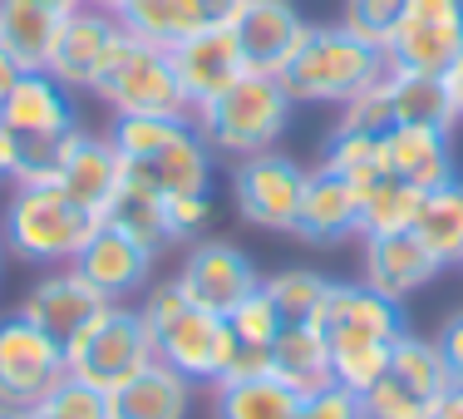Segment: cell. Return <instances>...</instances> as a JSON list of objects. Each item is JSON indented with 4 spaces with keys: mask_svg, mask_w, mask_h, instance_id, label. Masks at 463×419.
<instances>
[{
    "mask_svg": "<svg viewBox=\"0 0 463 419\" xmlns=\"http://www.w3.org/2000/svg\"><path fill=\"white\" fill-rule=\"evenodd\" d=\"M390 60L374 40L355 35L340 25H311L301 40V50L291 54V64L281 70V84L296 104H345L350 94L370 90L374 80H384Z\"/></svg>",
    "mask_w": 463,
    "mask_h": 419,
    "instance_id": "1",
    "label": "cell"
},
{
    "mask_svg": "<svg viewBox=\"0 0 463 419\" xmlns=\"http://www.w3.org/2000/svg\"><path fill=\"white\" fill-rule=\"evenodd\" d=\"M296 99L286 94L281 74H257L247 70L227 94H217L207 109H197V129L213 143V153L227 158H251L261 148H277L281 134L291 129Z\"/></svg>",
    "mask_w": 463,
    "mask_h": 419,
    "instance_id": "2",
    "label": "cell"
},
{
    "mask_svg": "<svg viewBox=\"0 0 463 419\" xmlns=\"http://www.w3.org/2000/svg\"><path fill=\"white\" fill-rule=\"evenodd\" d=\"M94 227L99 217L84 213L60 187H15L0 217V242L30 267H70Z\"/></svg>",
    "mask_w": 463,
    "mask_h": 419,
    "instance_id": "3",
    "label": "cell"
},
{
    "mask_svg": "<svg viewBox=\"0 0 463 419\" xmlns=\"http://www.w3.org/2000/svg\"><path fill=\"white\" fill-rule=\"evenodd\" d=\"M64 360H70V375H80V380L99 385L104 395H114L118 385L134 380L148 360H158V346H153V330L143 326L138 306L109 301L104 311L64 346Z\"/></svg>",
    "mask_w": 463,
    "mask_h": 419,
    "instance_id": "4",
    "label": "cell"
},
{
    "mask_svg": "<svg viewBox=\"0 0 463 419\" xmlns=\"http://www.w3.org/2000/svg\"><path fill=\"white\" fill-rule=\"evenodd\" d=\"M94 94L104 99L114 114H163V119H193L187 99L178 90V74L163 45L134 40L124 30L114 60H109L104 80L94 84Z\"/></svg>",
    "mask_w": 463,
    "mask_h": 419,
    "instance_id": "5",
    "label": "cell"
},
{
    "mask_svg": "<svg viewBox=\"0 0 463 419\" xmlns=\"http://www.w3.org/2000/svg\"><path fill=\"white\" fill-rule=\"evenodd\" d=\"M70 375L64 346L30 316H0V410H35Z\"/></svg>",
    "mask_w": 463,
    "mask_h": 419,
    "instance_id": "6",
    "label": "cell"
},
{
    "mask_svg": "<svg viewBox=\"0 0 463 419\" xmlns=\"http://www.w3.org/2000/svg\"><path fill=\"white\" fill-rule=\"evenodd\" d=\"M306 193V168L281 148H261L251 158H237L232 168V203H237L241 223L261 227V233H291L296 213H301Z\"/></svg>",
    "mask_w": 463,
    "mask_h": 419,
    "instance_id": "7",
    "label": "cell"
},
{
    "mask_svg": "<svg viewBox=\"0 0 463 419\" xmlns=\"http://www.w3.org/2000/svg\"><path fill=\"white\" fill-rule=\"evenodd\" d=\"M463 54V0H410L384 40L390 70L444 74Z\"/></svg>",
    "mask_w": 463,
    "mask_h": 419,
    "instance_id": "8",
    "label": "cell"
},
{
    "mask_svg": "<svg viewBox=\"0 0 463 419\" xmlns=\"http://www.w3.org/2000/svg\"><path fill=\"white\" fill-rule=\"evenodd\" d=\"M173 281L183 286V296L193 306H203L213 316H232V306L247 301L261 286V271L237 242L207 237V242H187V257Z\"/></svg>",
    "mask_w": 463,
    "mask_h": 419,
    "instance_id": "9",
    "label": "cell"
},
{
    "mask_svg": "<svg viewBox=\"0 0 463 419\" xmlns=\"http://www.w3.org/2000/svg\"><path fill=\"white\" fill-rule=\"evenodd\" d=\"M153 346H158L163 366L187 375L193 385H222L227 360H232V350H237V336H232L227 316H213V311L187 301L183 311L153 336Z\"/></svg>",
    "mask_w": 463,
    "mask_h": 419,
    "instance_id": "10",
    "label": "cell"
},
{
    "mask_svg": "<svg viewBox=\"0 0 463 419\" xmlns=\"http://www.w3.org/2000/svg\"><path fill=\"white\" fill-rule=\"evenodd\" d=\"M118 40H124L118 15L94 10V5H74L70 15L60 20V40H54V54H50V74L70 94H80V90L94 94V84L104 80Z\"/></svg>",
    "mask_w": 463,
    "mask_h": 419,
    "instance_id": "11",
    "label": "cell"
},
{
    "mask_svg": "<svg viewBox=\"0 0 463 419\" xmlns=\"http://www.w3.org/2000/svg\"><path fill=\"white\" fill-rule=\"evenodd\" d=\"M54 187H60L64 197H74L84 213H94L99 223H104L114 193L124 187V153L109 143V134H84V129H74V134L60 138Z\"/></svg>",
    "mask_w": 463,
    "mask_h": 419,
    "instance_id": "12",
    "label": "cell"
},
{
    "mask_svg": "<svg viewBox=\"0 0 463 419\" xmlns=\"http://www.w3.org/2000/svg\"><path fill=\"white\" fill-rule=\"evenodd\" d=\"M168 60H173L178 90H183V99H187L193 114H197V109H207L217 94H227L232 84L247 74L232 25H207V30H197V35L178 40V45L168 50Z\"/></svg>",
    "mask_w": 463,
    "mask_h": 419,
    "instance_id": "13",
    "label": "cell"
},
{
    "mask_svg": "<svg viewBox=\"0 0 463 419\" xmlns=\"http://www.w3.org/2000/svg\"><path fill=\"white\" fill-rule=\"evenodd\" d=\"M321 330L330 346H394L404 336L400 301L380 296L365 281H330V301L321 311Z\"/></svg>",
    "mask_w": 463,
    "mask_h": 419,
    "instance_id": "14",
    "label": "cell"
},
{
    "mask_svg": "<svg viewBox=\"0 0 463 419\" xmlns=\"http://www.w3.org/2000/svg\"><path fill=\"white\" fill-rule=\"evenodd\" d=\"M306 30H311V20L301 15L296 0H247L232 20L241 64L257 74H281L291 64V54L301 50Z\"/></svg>",
    "mask_w": 463,
    "mask_h": 419,
    "instance_id": "15",
    "label": "cell"
},
{
    "mask_svg": "<svg viewBox=\"0 0 463 419\" xmlns=\"http://www.w3.org/2000/svg\"><path fill=\"white\" fill-rule=\"evenodd\" d=\"M0 129H10L20 143H60L80 129L74 119V94L54 80L50 70H30L10 84L0 99Z\"/></svg>",
    "mask_w": 463,
    "mask_h": 419,
    "instance_id": "16",
    "label": "cell"
},
{
    "mask_svg": "<svg viewBox=\"0 0 463 419\" xmlns=\"http://www.w3.org/2000/svg\"><path fill=\"white\" fill-rule=\"evenodd\" d=\"M74 271L94 286L104 301H134L143 296V286L153 281V252H143L134 237H124L118 227L99 223L90 242L74 257Z\"/></svg>",
    "mask_w": 463,
    "mask_h": 419,
    "instance_id": "17",
    "label": "cell"
},
{
    "mask_svg": "<svg viewBox=\"0 0 463 419\" xmlns=\"http://www.w3.org/2000/svg\"><path fill=\"white\" fill-rule=\"evenodd\" d=\"M104 306L109 301L74 271V262H70V267H50L45 277L30 286L25 301H20V316H30V321H35L40 330H50L60 346H70Z\"/></svg>",
    "mask_w": 463,
    "mask_h": 419,
    "instance_id": "18",
    "label": "cell"
},
{
    "mask_svg": "<svg viewBox=\"0 0 463 419\" xmlns=\"http://www.w3.org/2000/svg\"><path fill=\"white\" fill-rule=\"evenodd\" d=\"M444 271V262L434 257V252L424 247V242L410 233H384V237H365V286H374L380 296H390V301H410L419 296L429 281Z\"/></svg>",
    "mask_w": 463,
    "mask_h": 419,
    "instance_id": "19",
    "label": "cell"
},
{
    "mask_svg": "<svg viewBox=\"0 0 463 419\" xmlns=\"http://www.w3.org/2000/svg\"><path fill=\"white\" fill-rule=\"evenodd\" d=\"M380 163H384V173L414 183L419 193H429V187H444V183L458 178L454 134H444V129L390 124V129L380 134Z\"/></svg>",
    "mask_w": 463,
    "mask_h": 419,
    "instance_id": "20",
    "label": "cell"
},
{
    "mask_svg": "<svg viewBox=\"0 0 463 419\" xmlns=\"http://www.w3.org/2000/svg\"><path fill=\"white\" fill-rule=\"evenodd\" d=\"M213 163H217L213 143L203 138L197 119H187L178 129V138L163 143L148 163H124V173L148 183V187H158L163 197L168 193H213Z\"/></svg>",
    "mask_w": 463,
    "mask_h": 419,
    "instance_id": "21",
    "label": "cell"
},
{
    "mask_svg": "<svg viewBox=\"0 0 463 419\" xmlns=\"http://www.w3.org/2000/svg\"><path fill=\"white\" fill-rule=\"evenodd\" d=\"M301 242L311 247H340V242L360 237V203L350 193V183H340L335 173L311 168L306 173V193H301V213L291 227Z\"/></svg>",
    "mask_w": 463,
    "mask_h": 419,
    "instance_id": "22",
    "label": "cell"
},
{
    "mask_svg": "<svg viewBox=\"0 0 463 419\" xmlns=\"http://www.w3.org/2000/svg\"><path fill=\"white\" fill-rule=\"evenodd\" d=\"M193 390L197 385L178 375L163 360H148L134 380H124L109 395V414L114 419H187L193 414Z\"/></svg>",
    "mask_w": 463,
    "mask_h": 419,
    "instance_id": "23",
    "label": "cell"
},
{
    "mask_svg": "<svg viewBox=\"0 0 463 419\" xmlns=\"http://www.w3.org/2000/svg\"><path fill=\"white\" fill-rule=\"evenodd\" d=\"M60 10L35 5V0H0V50L15 60L20 74L50 70L54 40H60Z\"/></svg>",
    "mask_w": 463,
    "mask_h": 419,
    "instance_id": "24",
    "label": "cell"
},
{
    "mask_svg": "<svg viewBox=\"0 0 463 419\" xmlns=\"http://www.w3.org/2000/svg\"><path fill=\"white\" fill-rule=\"evenodd\" d=\"M384 90H390V119L410 129H444L454 134L458 114L449 99L444 74H424V70H384Z\"/></svg>",
    "mask_w": 463,
    "mask_h": 419,
    "instance_id": "25",
    "label": "cell"
},
{
    "mask_svg": "<svg viewBox=\"0 0 463 419\" xmlns=\"http://www.w3.org/2000/svg\"><path fill=\"white\" fill-rule=\"evenodd\" d=\"M271 375L281 385H291L296 395H316L326 385H335L326 330L321 326H281V336L271 340Z\"/></svg>",
    "mask_w": 463,
    "mask_h": 419,
    "instance_id": "26",
    "label": "cell"
},
{
    "mask_svg": "<svg viewBox=\"0 0 463 419\" xmlns=\"http://www.w3.org/2000/svg\"><path fill=\"white\" fill-rule=\"evenodd\" d=\"M118 25H124L134 40H148V45L173 50L178 40L207 30V15H203L197 0H124Z\"/></svg>",
    "mask_w": 463,
    "mask_h": 419,
    "instance_id": "27",
    "label": "cell"
},
{
    "mask_svg": "<svg viewBox=\"0 0 463 419\" xmlns=\"http://www.w3.org/2000/svg\"><path fill=\"white\" fill-rule=\"evenodd\" d=\"M104 223L118 227L124 237H134L143 252H153V257H158L163 247H173L168 217H163V193L148 183H138V178H128V173H124V187L114 193V203H109Z\"/></svg>",
    "mask_w": 463,
    "mask_h": 419,
    "instance_id": "28",
    "label": "cell"
},
{
    "mask_svg": "<svg viewBox=\"0 0 463 419\" xmlns=\"http://www.w3.org/2000/svg\"><path fill=\"white\" fill-rule=\"evenodd\" d=\"M414 237L434 252L444 267H463V183L429 187L414 217Z\"/></svg>",
    "mask_w": 463,
    "mask_h": 419,
    "instance_id": "29",
    "label": "cell"
},
{
    "mask_svg": "<svg viewBox=\"0 0 463 419\" xmlns=\"http://www.w3.org/2000/svg\"><path fill=\"white\" fill-rule=\"evenodd\" d=\"M213 419H296L301 395L281 385L277 375H251V380H227L213 385Z\"/></svg>",
    "mask_w": 463,
    "mask_h": 419,
    "instance_id": "30",
    "label": "cell"
},
{
    "mask_svg": "<svg viewBox=\"0 0 463 419\" xmlns=\"http://www.w3.org/2000/svg\"><path fill=\"white\" fill-rule=\"evenodd\" d=\"M355 203H360V237H384V233H410L424 193H419L414 183L384 173V178L370 183Z\"/></svg>",
    "mask_w": 463,
    "mask_h": 419,
    "instance_id": "31",
    "label": "cell"
},
{
    "mask_svg": "<svg viewBox=\"0 0 463 419\" xmlns=\"http://www.w3.org/2000/svg\"><path fill=\"white\" fill-rule=\"evenodd\" d=\"M261 291L271 296L281 326H321V311L330 301V277L311 267H286L277 277H261Z\"/></svg>",
    "mask_w": 463,
    "mask_h": 419,
    "instance_id": "32",
    "label": "cell"
},
{
    "mask_svg": "<svg viewBox=\"0 0 463 419\" xmlns=\"http://www.w3.org/2000/svg\"><path fill=\"white\" fill-rule=\"evenodd\" d=\"M390 375H394V380H404L414 395H424L429 405L454 385V380H449L444 356H439V346H434V336H414V330H404V336L390 346Z\"/></svg>",
    "mask_w": 463,
    "mask_h": 419,
    "instance_id": "33",
    "label": "cell"
},
{
    "mask_svg": "<svg viewBox=\"0 0 463 419\" xmlns=\"http://www.w3.org/2000/svg\"><path fill=\"white\" fill-rule=\"evenodd\" d=\"M321 168L335 173L340 183H350V193H365L370 183L384 178V163H380V138L374 134H345V129H335L321 153Z\"/></svg>",
    "mask_w": 463,
    "mask_h": 419,
    "instance_id": "34",
    "label": "cell"
},
{
    "mask_svg": "<svg viewBox=\"0 0 463 419\" xmlns=\"http://www.w3.org/2000/svg\"><path fill=\"white\" fill-rule=\"evenodd\" d=\"M187 119H163V114H114V129H109V143L124 153V163H148L163 143L178 138V129Z\"/></svg>",
    "mask_w": 463,
    "mask_h": 419,
    "instance_id": "35",
    "label": "cell"
},
{
    "mask_svg": "<svg viewBox=\"0 0 463 419\" xmlns=\"http://www.w3.org/2000/svg\"><path fill=\"white\" fill-rule=\"evenodd\" d=\"M384 370H390V346H330V375L355 395L384 380Z\"/></svg>",
    "mask_w": 463,
    "mask_h": 419,
    "instance_id": "36",
    "label": "cell"
},
{
    "mask_svg": "<svg viewBox=\"0 0 463 419\" xmlns=\"http://www.w3.org/2000/svg\"><path fill=\"white\" fill-rule=\"evenodd\" d=\"M40 410L54 414V419H114L109 414V395L99 390V385L80 380V375H64L45 400H40Z\"/></svg>",
    "mask_w": 463,
    "mask_h": 419,
    "instance_id": "37",
    "label": "cell"
},
{
    "mask_svg": "<svg viewBox=\"0 0 463 419\" xmlns=\"http://www.w3.org/2000/svg\"><path fill=\"white\" fill-rule=\"evenodd\" d=\"M360 410H365V419H429V400L384 370V380H374L360 395Z\"/></svg>",
    "mask_w": 463,
    "mask_h": 419,
    "instance_id": "38",
    "label": "cell"
},
{
    "mask_svg": "<svg viewBox=\"0 0 463 419\" xmlns=\"http://www.w3.org/2000/svg\"><path fill=\"white\" fill-rule=\"evenodd\" d=\"M227 326H232V336H237L241 346H271V340L281 336V316H277V306H271V296L261 291V286L247 296V301L232 306Z\"/></svg>",
    "mask_w": 463,
    "mask_h": 419,
    "instance_id": "39",
    "label": "cell"
},
{
    "mask_svg": "<svg viewBox=\"0 0 463 419\" xmlns=\"http://www.w3.org/2000/svg\"><path fill=\"white\" fill-rule=\"evenodd\" d=\"M390 124H394V119H390V90H384V80H374L370 90L350 94L345 104H340V124H335V129H345V134H374V138H380Z\"/></svg>",
    "mask_w": 463,
    "mask_h": 419,
    "instance_id": "40",
    "label": "cell"
},
{
    "mask_svg": "<svg viewBox=\"0 0 463 419\" xmlns=\"http://www.w3.org/2000/svg\"><path fill=\"white\" fill-rule=\"evenodd\" d=\"M163 217H168V242H197L213 223V193H168Z\"/></svg>",
    "mask_w": 463,
    "mask_h": 419,
    "instance_id": "41",
    "label": "cell"
},
{
    "mask_svg": "<svg viewBox=\"0 0 463 419\" xmlns=\"http://www.w3.org/2000/svg\"><path fill=\"white\" fill-rule=\"evenodd\" d=\"M404 5H410V0H345V25L384 50V40H390L394 25H400Z\"/></svg>",
    "mask_w": 463,
    "mask_h": 419,
    "instance_id": "42",
    "label": "cell"
},
{
    "mask_svg": "<svg viewBox=\"0 0 463 419\" xmlns=\"http://www.w3.org/2000/svg\"><path fill=\"white\" fill-rule=\"evenodd\" d=\"M296 419H365V410H360L355 390H345V385H326V390H316V395H301Z\"/></svg>",
    "mask_w": 463,
    "mask_h": 419,
    "instance_id": "43",
    "label": "cell"
},
{
    "mask_svg": "<svg viewBox=\"0 0 463 419\" xmlns=\"http://www.w3.org/2000/svg\"><path fill=\"white\" fill-rule=\"evenodd\" d=\"M183 306H187V296H183L178 281H148V286H143V296H138V316H143V326H148L153 336H158V330L168 326Z\"/></svg>",
    "mask_w": 463,
    "mask_h": 419,
    "instance_id": "44",
    "label": "cell"
},
{
    "mask_svg": "<svg viewBox=\"0 0 463 419\" xmlns=\"http://www.w3.org/2000/svg\"><path fill=\"white\" fill-rule=\"evenodd\" d=\"M434 346H439V356H444V366H449V380L463 385V311H454L434 330Z\"/></svg>",
    "mask_w": 463,
    "mask_h": 419,
    "instance_id": "45",
    "label": "cell"
},
{
    "mask_svg": "<svg viewBox=\"0 0 463 419\" xmlns=\"http://www.w3.org/2000/svg\"><path fill=\"white\" fill-rule=\"evenodd\" d=\"M251 375H271V346H241V340H237V350H232V360H227L222 385L227 380H251Z\"/></svg>",
    "mask_w": 463,
    "mask_h": 419,
    "instance_id": "46",
    "label": "cell"
},
{
    "mask_svg": "<svg viewBox=\"0 0 463 419\" xmlns=\"http://www.w3.org/2000/svg\"><path fill=\"white\" fill-rule=\"evenodd\" d=\"M429 419H463V385H449V390L429 405Z\"/></svg>",
    "mask_w": 463,
    "mask_h": 419,
    "instance_id": "47",
    "label": "cell"
},
{
    "mask_svg": "<svg viewBox=\"0 0 463 419\" xmlns=\"http://www.w3.org/2000/svg\"><path fill=\"white\" fill-rule=\"evenodd\" d=\"M197 5H203L207 25H232V20H237V10L247 5V0H197Z\"/></svg>",
    "mask_w": 463,
    "mask_h": 419,
    "instance_id": "48",
    "label": "cell"
},
{
    "mask_svg": "<svg viewBox=\"0 0 463 419\" xmlns=\"http://www.w3.org/2000/svg\"><path fill=\"white\" fill-rule=\"evenodd\" d=\"M20 168V138L10 129H0V178H15Z\"/></svg>",
    "mask_w": 463,
    "mask_h": 419,
    "instance_id": "49",
    "label": "cell"
},
{
    "mask_svg": "<svg viewBox=\"0 0 463 419\" xmlns=\"http://www.w3.org/2000/svg\"><path fill=\"white\" fill-rule=\"evenodd\" d=\"M444 84H449V99H454V114H458V124H463V54H458V60L444 70Z\"/></svg>",
    "mask_w": 463,
    "mask_h": 419,
    "instance_id": "50",
    "label": "cell"
},
{
    "mask_svg": "<svg viewBox=\"0 0 463 419\" xmlns=\"http://www.w3.org/2000/svg\"><path fill=\"white\" fill-rule=\"evenodd\" d=\"M20 80V70H15V60H10V54L5 50H0V99H5L10 94V84H15Z\"/></svg>",
    "mask_w": 463,
    "mask_h": 419,
    "instance_id": "51",
    "label": "cell"
},
{
    "mask_svg": "<svg viewBox=\"0 0 463 419\" xmlns=\"http://www.w3.org/2000/svg\"><path fill=\"white\" fill-rule=\"evenodd\" d=\"M35 5H50V10H60V15H70V10L84 5V0H35Z\"/></svg>",
    "mask_w": 463,
    "mask_h": 419,
    "instance_id": "52",
    "label": "cell"
},
{
    "mask_svg": "<svg viewBox=\"0 0 463 419\" xmlns=\"http://www.w3.org/2000/svg\"><path fill=\"white\" fill-rule=\"evenodd\" d=\"M84 5H94V10H109V15H118V10H124V0H84Z\"/></svg>",
    "mask_w": 463,
    "mask_h": 419,
    "instance_id": "53",
    "label": "cell"
},
{
    "mask_svg": "<svg viewBox=\"0 0 463 419\" xmlns=\"http://www.w3.org/2000/svg\"><path fill=\"white\" fill-rule=\"evenodd\" d=\"M20 419H54V414H45V410L35 405V410H20Z\"/></svg>",
    "mask_w": 463,
    "mask_h": 419,
    "instance_id": "54",
    "label": "cell"
},
{
    "mask_svg": "<svg viewBox=\"0 0 463 419\" xmlns=\"http://www.w3.org/2000/svg\"><path fill=\"white\" fill-rule=\"evenodd\" d=\"M0 419H20V414L15 410H0Z\"/></svg>",
    "mask_w": 463,
    "mask_h": 419,
    "instance_id": "55",
    "label": "cell"
},
{
    "mask_svg": "<svg viewBox=\"0 0 463 419\" xmlns=\"http://www.w3.org/2000/svg\"><path fill=\"white\" fill-rule=\"evenodd\" d=\"M0 252H5V242H0Z\"/></svg>",
    "mask_w": 463,
    "mask_h": 419,
    "instance_id": "56",
    "label": "cell"
}]
</instances>
